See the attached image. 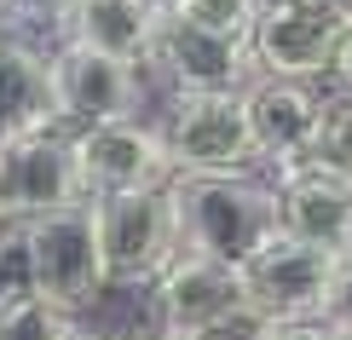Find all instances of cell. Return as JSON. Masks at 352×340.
<instances>
[{"label":"cell","mask_w":352,"mask_h":340,"mask_svg":"<svg viewBox=\"0 0 352 340\" xmlns=\"http://www.w3.org/2000/svg\"><path fill=\"white\" fill-rule=\"evenodd\" d=\"M58 93H52V58L23 47V41H0V150L35 133H52Z\"/></svg>","instance_id":"cell-15"},{"label":"cell","mask_w":352,"mask_h":340,"mask_svg":"<svg viewBox=\"0 0 352 340\" xmlns=\"http://www.w3.org/2000/svg\"><path fill=\"white\" fill-rule=\"evenodd\" d=\"M69 340H110V335H93V329H81V323H76V329H69Z\"/></svg>","instance_id":"cell-25"},{"label":"cell","mask_w":352,"mask_h":340,"mask_svg":"<svg viewBox=\"0 0 352 340\" xmlns=\"http://www.w3.org/2000/svg\"><path fill=\"white\" fill-rule=\"evenodd\" d=\"M341 35L346 18H335L324 0H266L248 52H254V69L272 81H318L329 76Z\"/></svg>","instance_id":"cell-7"},{"label":"cell","mask_w":352,"mask_h":340,"mask_svg":"<svg viewBox=\"0 0 352 340\" xmlns=\"http://www.w3.org/2000/svg\"><path fill=\"white\" fill-rule=\"evenodd\" d=\"M162 139L179 179H226L260 161L254 127H248V93H179Z\"/></svg>","instance_id":"cell-3"},{"label":"cell","mask_w":352,"mask_h":340,"mask_svg":"<svg viewBox=\"0 0 352 340\" xmlns=\"http://www.w3.org/2000/svg\"><path fill=\"white\" fill-rule=\"evenodd\" d=\"M52 93H58V115L81 127L98 122H127L139 115L144 81L139 64H116L104 52H87V47H58L52 52Z\"/></svg>","instance_id":"cell-10"},{"label":"cell","mask_w":352,"mask_h":340,"mask_svg":"<svg viewBox=\"0 0 352 340\" xmlns=\"http://www.w3.org/2000/svg\"><path fill=\"white\" fill-rule=\"evenodd\" d=\"M98 242H104L110 283H122V288H156V277L185 254L173 185L133 190V196H104V202H98Z\"/></svg>","instance_id":"cell-4"},{"label":"cell","mask_w":352,"mask_h":340,"mask_svg":"<svg viewBox=\"0 0 352 340\" xmlns=\"http://www.w3.org/2000/svg\"><path fill=\"white\" fill-rule=\"evenodd\" d=\"M162 18L168 0H76L64 23H69V47L104 52L116 64H151Z\"/></svg>","instance_id":"cell-14"},{"label":"cell","mask_w":352,"mask_h":340,"mask_svg":"<svg viewBox=\"0 0 352 340\" xmlns=\"http://www.w3.org/2000/svg\"><path fill=\"white\" fill-rule=\"evenodd\" d=\"M156 340H168V335H156Z\"/></svg>","instance_id":"cell-29"},{"label":"cell","mask_w":352,"mask_h":340,"mask_svg":"<svg viewBox=\"0 0 352 340\" xmlns=\"http://www.w3.org/2000/svg\"><path fill=\"white\" fill-rule=\"evenodd\" d=\"M277 231L295 242L346 254L352 236V185L324 168H289L277 173Z\"/></svg>","instance_id":"cell-13"},{"label":"cell","mask_w":352,"mask_h":340,"mask_svg":"<svg viewBox=\"0 0 352 340\" xmlns=\"http://www.w3.org/2000/svg\"><path fill=\"white\" fill-rule=\"evenodd\" d=\"M335 340H352V335H335Z\"/></svg>","instance_id":"cell-27"},{"label":"cell","mask_w":352,"mask_h":340,"mask_svg":"<svg viewBox=\"0 0 352 340\" xmlns=\"http://www.w3.org/2000/svg\"><path fill=\"white\" fill-rule=\"evenodd\" d=\"M197 340H266V317H231V323H219V329H208V335H197Z\"/></svg>","instance_id":"cell-20"},{"label":"cell","mask_w":352,"mask_h":340,"mask_svg":"<svg viewBox=\"0 0 352 340\" xmlns=\"http://www.w3.org/2000/svg\"><path fill=\"white\" fill-rule=\"evenodd\" d=\"M318 115H324V93H318L312 81H272V76H260L254 87H248V127H254L260 161H272L277 173L306 168Z\"/></svg>","instance_id":"cell-12"},{"label":"cell","mask_w":352,"mask_h":340,"mask_svg":"<svg viewBox=\"0 0 352 340\" xmlns=\"http://www.w3.org/2000/svg\"><path fill=\"white\" fill-rule=\"evenodd\" d=\"M335 265L341 254L312 242H295V236L277 231L254 260H243V294H248V312L266 317V323H306V317H324V294L335 283Z\"/></svg>","instance_id":"cell-6"},{"label":"cell","mask_w":352,"mask_h":340,"mask_svg":"<svg viewBox=\"0 0 352 340\" xmlns=\"http://www.w3.org/2000/svg\"><path fill=\"white\" fill-rule=\"evenodd\" d=\"M324 6L335 12V18H346V23H352V0H324Z\"/></svg>","instance_id":"cell-24"},{"label":"cell","mask_w":352,"mask_h":340,"mask_svg":"<svg viewBox=\"0 0 352 340\" xmlns=\"http://www.w3.org/2000/svg\"><path fill=\"white\" fill-rule=\"evenodd\" d=\"M151 64L179 87V93H248L254 87V52L243 41H219L208 29H190L185 18H162Z\"/></svg>","instance_id":"cell-11"},{"label":"cell","mask_w":352,"mask_h":340,"mask_svg":"<svg viewBox=\"0 0 352 340\" xmlns=\"http://www.w3.org/2000/svg\"><path fill=\"white\" fill-rule=\"evenodd\" d=\"M266 340H335L329 323L306 317V323H266Z\"/></svg>","instance_id":"cell-21"},{"label":"cell","mask_w":352,"mask_h":340,"mask_svg":"<svg viewBox=\"0 0 352 340\" xmlns=\"http://www.w3.org/2000/svg\"><path fill=\"white\" fill-rule=\"evenodd\" d=\"M69 144H76V168H81V185L93 202L133 196V190H162V185L179 179L162 127L139 122V115L81 127V133H69Z\"/></svg>","instance_id":"cell-5"},{"label":"cell","mask_w":352,"mask_h":340,"mask_svg":"<svg viewBox=\"0 0 352 340\" xmlns=\"http://www.w3.org/2000/svg\"><path fill=\"white\" fill-rule=\"evenodd\" d=\"M69 329H76V317L41 300L35 288L0 294V340H69Z\"/></svg>","instance_id":"cell-16"},{"label":"cell","mask_w":352,"mask_h":340,"mask_svg":"<svg viewBox=\"0 0 352 340\" xmlns=\"http://www.w3.org/2000/svg\"><path fill=\"white\" fill-rule=\"evenodd\" d=\"M318 323H329L335 335H352V254H341V265H335V283L324 294V317Z\"/></svg>","instance_id":"cell-19"},{"label":"cell","mask_w":352,"mask_h":340,"mask_svg":"<svg viewBox=\"0 0 352 340\" xmlns=\"http://www.w3.org/2000/svg\"><path fill=\"white\" fill-rule=\"evenodd\" d=\"M23 6H35V12H64V18H69V12H76V0H23Z\"/></svg>","instance_id":"cell-23"},{"label":"cell","mask_w":352,"mask_h":340,"mask_svg":"<svg viewBox=\"0 0 352 340\" xmlns=\"http://www.w3.org/2000/svg\"><path fill=\"white\" fill-rule=\"evenodd\" d=\"M260 6L266 0H168V12L185 18L190 29H208L219 41H243V47H248V35L260 23Z\"/></svg>","instance_id":"cell-18"},{"label":"cell","mask_w":352,"mask_h":340,"mask_svg":"<svg viewBox=\"0 0 352 340\" xmlns=\"http://www.w3.org/2000/svg\"><path fill=\"white\" fill-rule=\"evenodd\" d=\"M0 12H6V0H0Z\"/></svg>","instance_id":"cell-28"},{"label":"cell","mask_w":352,"mask_h":340,"mask_svg":"<svg viewBox=\"0 0 352 340\" xmlns=\"http://www.w3.org/2000/svg\"><path fill=\"white\" fill-rule=\"evenodd\" d=\"M346 254H352V236H346Z\"/></svg>","instance_id":"cell-26"},{"label":"cell","mask_w":352,"mask_h":340,"mask_svg":"<svg viewBox=\"0 0 352 340\" xmlns=\"http://www.w3.org/2000/svg\"><path fill=\"white\" fill-rule=\"evenodd\" d=\"M151 294H156V317H162L168 340H197L231 317H248L243 271L219 265V260H202V254H179L156 277Z\"/></svg>","instance_id":"cell-9"},{"label":"cell","mask_w":352,"mask_h":340,"mask_svg":"<svg viewBox=\"0 0 352 340\" xmlns=\"http://www.w3.org/2000/svg\"><path fill=\"white\" fill-rule=\"evenodd\" d=\"M93 202L76 168V144L58 133H35L0 150V225H29L41 214Z\"/></svg>","instance_id":"cell-8"},{"label":"cell","mask_w":352,"mask_h":340,"mask_svg":"<svg viewBox=\"0 0 352 340\" xmlns=\"http://www.w3.org/2000/svg\"><path fill=\"white\" fill-rule=\"evenodd\" d=\"M23 231V277L41 300L81 312L110 288V265H104V242H98V202H76L29 219Z\"/></svg>","instance_id":"cell-2"},{"label":"cell","mask_w":352,"mask_h":340,"mask_svg":"<svg viewBox=\"0 0 352 340\" xmlns=\"http://www.w3.org/2000/svg\"><path fill=\"white\" fill-rule=\"evenodd\" d=\"M306 168H324L352 185V93H324V115H318Z\"/></svg>","instance_id":"cell-17"},{"label":"cell","mask_w":352,"mask_h":340,"mask_svg":"<svg viewBox=\"0 0 352 340\" xmlns=\"http://www.w3.org/2000/svg\"><path fill=\"white\" fill-rule=\"evenodd\" d=\"M329 81H335V93H352V23H346V35H341V47H335Z\"/></svg>","instance_id":"cell-22"},{"label":"cell","mask_w":352,"mask_h":340,"mask_svg":"<svg viewBox=\"0 0 352 340\" xmlns=\"http://www.w3.org/2000/svg\"><path fill=\"white\" fill-rule=\"evenodd\" d=\"M173 202H179V231L185 254L243 265L277 236V185H260L248 173H226V179H173Z\"/></svg>","instance_id":"cell-1"}]
</instances>
